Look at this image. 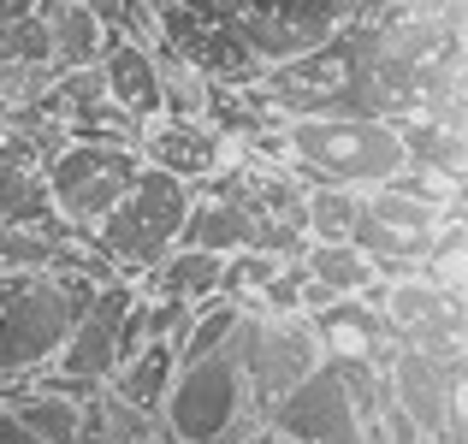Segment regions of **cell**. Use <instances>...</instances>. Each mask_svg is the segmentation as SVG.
<instances>
[{"label": "cell", "mask_w": 468, "mask_h": 444, "mask_svg": "<svg viewBox=\"0 0 468 444\" xmlns=\"http://www.w3.org/2000/svg\"><path fill=\"white\" fill-rule=\"evenodd\" d=\"M190 202H196V184L172 178V172L143 166L137 184L119 196V207H113V214H107L83 243H90V249L101 255V261L113 267L119 279H125V273L143 279L149 267H160V261L172 255L178 226H184V214H190Z\"/></svg>", "instance_id": "cell-6"}, {"label": "cell", "mask_w": 468, "mask_h": 444, "mask_svg": "<svg viewBox=\"0 0 468 444\" xmlns=\"http://www.w3.org/2000/svg\"><path fill=\"white\" fill-rule=\"evenodd\" d=\"M255 243H261V219L250 214L243 202H231V196H202L196 190L190 214H184L178 226V243L172 249H202V255H250Z\"/></svg>", "instance_id": "cell-12"}, {"label": "cell", "mask_w": 468, "mask_h": 444, "mask_svg": "<svg viewBox=\"0 0 468 444\" xmlns=\"http://www.w3.org/2000/svg\"><path fill=\"white\" fill-rule=\"evenodd\" d=\"M131 143H137L143 166L172 172V178H184V184H214L219 172H226V137H219L214 125H196V119L154 113L149 125H137Z\"/></svg>", "instance_id": "cell-11"}, {"label": "cell", "mask_w": 468, "mask_h": 444, "mask_svg": "<svg viewBox=\"0 0 468 444\" xmlns=\"http://www.w3.org/2000/svg\"><path fill=\"white\" fill-rule=\"evenodd\" d=\"M391 12H433V18H463V0H379Z\"/></svg>", "instance_id": "cell-24"}, {"label": "cell", "mask_w": 468, "mask_h": 444, "mask_svg": "<svg viewBox=\"0 0 468 444\" xmlns=\"http://www.w3.org/2000/svg\"><path fill=\"white\" fill-rule=\"evenodd\" d=\"M219 279H226V255H202V249H172L160 267H149V285L166 302L202 308L219 296Z\"/></svg>", "instance_id": "cell-18"}, {"label": "cell", "mask_w": 468, "mask_h": 444, "mask_svg": "<svg viewBox=\"0 0 468 444\" xmlns=\"http://www.w3.org/2000/svg\"><path fill=\"white\" fill-rule=\"evenodd\" d=\"M6 409L24 421V433H36L42 444H83V403L48 386H24L18 397H6Z\"/></svg>", "instance_id": "cell-19"}, {"label": "cell", "mask_w": 468, "mask_h": 444, "mask_svg": "<svg viewBox=\"0 0 468 444\" xmlns=\"http://www.w3.org/2000/svg\"><path fill=\"white\" fill-rule=\"evenodd\" d=\"M0 226H54L48 196H42V172L18 166V160H0Z\"/></svg>", "instance_id": "cell-23"}, {"label": "cell", "mask_w": 468, "mask_h": 444, "mask_svg": "<svg viewBox=\"0 0 468 444\" xmlns=\"http://www.w3.org/2000/svg\"><path fill=\"white\" fill-rule=\"evenodd\" d=\"M398 143H403V172H427V178H439V184H463V166H468L463 125L398 119Z\"/></svg>", "instance_id": "cell-15"}, {"label": "cell", "mask_w": 468, "mask_h": 444, "mask_svg": "<svg viewBox=\"0 0 468 444\" xmlns=\"http://www.w3.org/2000/svg\"><path fill=\"white\" fill-rule=\"evenodd\" d=\"M303 279L320 285L326 296H338V302H350V296H374L379 302V291H386V279H374V267L350 243H309L303 249Z\"/></svg>", "instance_id": "cell-17"}, {"label": "cell", "mask_w": 468, "mask_h": 444, "mask_svg": "<svg viewBox=\"0 0 468 444\" xmlns=\"http://www.w3.org/2000/svg\"><path fill=\"white\" fill-rule=\"evenodd\" d=\"M143 154L125 137H66L42 166V196L48 214L66 238H90L107 214L119 207V196L137 184Z\"/></svg>", "instance_id": "cell-5"}, {"label": "cell", "mask_w": 468, "mask_h": 444, "mask_svg": "<svg viewBox=\"0 0 468 444\" xmlns=\"http://www.w3.org/2000/svg\"><path fill=\"white\" fill-rule=\"evenodd\" d=\"M42 36H48V71L66 78V71H90L107 48V30L83 0H42Z\"/></svg>", "instance_id": "cell-14"}, {"label": "cell", "mask_w": 468, "mask_h": 444, "mask_svg": "<svg viewBox=\"0 0 468 444\" xmlns=\"http://www.w3.org/2000/svg\"><path fill=\"white\" fill-rule=\"evenodd\" d=\"M178 6L238 30V42L250 48L261 66H285V59L332 42V36L350 18H362L374 0H178Z\"/></svg>", "instance_id": "cell-7"}, {"label": "cell", "mask_w": 468, "mask_h": 444, "mask_svg": "<svg viewBox=\"0 0 468 444\" xmlns=\"http://www.w3.org/2000/svg\"><path fill=\"white\" fill-rule=\"evenodd\" d=\"M101 279L107 273L90 261L48 267V273H0V379L42 374Z\"/></svg>", "instance_id": "cell-1"}, {"label": "cell", "mask_w": 468, "mask_h": 444, "mask_svg": "<svg viewBox=\"0 0 468 444\" xmlns=\"http://www.w3.org/2000/svg\"><path fill=\"white\" fill-rule=\"evenodd\" d=\"M131 302H137V291H131L125 279H101V285L90 291V302L78 308V320H71L59 355L48 362V374L71 379V386H83V391L107 386L113 367H119V332H125Z\"/></svg>", "instance_id": "cell-10"}, {"label": "cell", "mask_w": 468, "mask_h": 444, "mask_svg": "<svg viewBox=\"0 0 468 444\" xmlns=\"http://www.w3.org/2000/svg\"><path fill=\"white\" fill-rule=\"evenodd\" d=\"M379 391H386V403L421 439H457V427H463V362H439V355H421L410 344H398L386 355Z\"/></svg>", "instance_id": "cell-9"}, {"label": "cell", "mask_w": 468, "mask_h": 444, "mask_svg": "<svg viewBox=\"0 0 468 444\" xmlns=\"http://www.w3.org/2000/svg\"><path fill=\"white\" fill-rule=\"evenodd\" d=\"M379 374L367 355H326L303 386L267 403V427L297 444H367V421L379 409Z\"/></svg>", "instance_id": "cell-3"}, {"label": "cell", "mask_w": 468, "mask_h": 444, "mask_svg": "<svg viewBox=\"0 0 468 444\" xmlns=\"http://www.w3.org/2000/svg\"><path fill=\"white\" fill-rule=\"evenodd\" d=\"M95 71H101V90L107 101L119 107V113L131 119V125H149L160 113V71H154V48H137V42H107L101 59H95Z\"/></svg>", "instance_id": "cell-13"}, {"label": "cell", "mask_w": 468, "mask_h": 444, "mask_svg": "<svg viewBox=\"0 0 468 444\" xmlns=\"http://www.w3.org/2000/svg\"><path fill=\"white\" fill-rule=\"evenodd\" d=\"M238 326H243V308L238 302H202V308H190V320H184V332L172 338V355L178 362H196V355H214V350H226L231 338H238Z\"/></svg>", "instance_id": "cell-21"}, {"label": "cell", "mask_w": 468, "mask_h": 444, "mask_svg": "<svg viewBox=\"0 0 468 444\" xmlns=\"http://www.w3.org/2000/svg\"><path fill=\"white\" fill-rule=\"evenodd\" d=\"M356 207H362V196H356V190L309 184V190H303V238H309V243H350Z\"/></svg>", "instance_id": "cell-22"}, {"label": "cell", "mask_w": 468, "mask_h": 444, "mask_svg": "<svg viewBox=\"0 0 468 444\" xmlns=\"http://www.w3.org/2000/svg\"><path fill=\"white\" fill-rule=\"evenodd\" d=\"M154 415H160L172 444H238L250 433V421L261 415L250 379H243L238 338L214 355L178 362V374H172V386H166Z\"/></svg>", "instance_id": "cell-4"}, {"label": "cell", "mask_w": 468, "mask_h": 444, "mask_svg": "<svg viewBox=\"0 0 468 444\" xmlns=\"http://www.w3.org/2000/svg\"><path fill=\"white\" fill-rule=\"evenodd\" d=\"M238 444H297V439H285V433H273V427H267V421H261V427H250V433H243Z\"/></svg>", "instance_id": "cell-26"}, {"label": "cell", "mask_w": 468, "mask_h": 444, "mask_svg": "<svg viewBox=\"0 0 468 444\" xmlns=\"http://www.w3.org/2000/svg\"><path fill=\"white\" fill-rule=\"evenodd\" d=\"M66 231L54 226H0V273H48V267H78Z\"/></svg>", "instance_id": "cell-20"}, {"label": "cell", "mask_w": 468, "mask_h": 444, "mask_svg": "<svg viewBox=\"0 0 468 444\" xmlns=\"http://www.w3.org/2000/svg\"><path fill=\"white\" fill-rule=\"evenodd\" d=\"M279 148H285L291 172L309 184H332V190H379L403 172V143L391 119H279Z\"/></svg>", "instance_id": "cell-2"}, {"label": "cell", "mask_w": 468, "mask_h": 444, "mask_svg": "<svg viewBox=\"0 0 468 444\" xmlns=\"http://www.w3.org/2000/svg\"><path fill=\"white\" fill-rule=\"evenodd\" d=\"M320 344L326 338L314 332L309 314H250V308H243L238 355H243V379H250V391H255V409L279 403L291 386H303V379L326 362Z\"/></svg>", "instance_id": "cell-8"}, {"label": "cell", "mask_w": 468, "mask_h": 444, "mask_svg": "<svg viewBox=\"0 0 468 444\" xmlns=\"http://www.w3.org/2000/svg\"><path fill=\"white\" fill-rule=\"evenodd\" d=\"M0 444H42V439H36V433H24V421L6 409V403H0Z\"/></svg>", "instance_id": "cell-25"}, {"label": "cell", "mask_w": 468, "mask_h": 444, "mask_svg": "<svg viewBox=\"0 0 468 444\" xmlns=\"http://www.w3.org/2000/svg\"><path fill=\"white\" fill-rule=\"evenodd\" d=\"M172 374H178V355H172V344L166 338H154V344H143L137 355H125V362L113 367V403L119 409H131V415H154L160 409V397H166V386H172Z\"/></svg>", "instance_id": "cell-16"}]
</instances>
